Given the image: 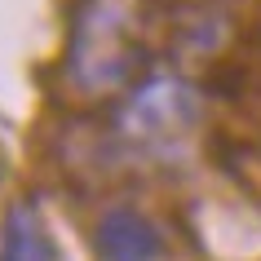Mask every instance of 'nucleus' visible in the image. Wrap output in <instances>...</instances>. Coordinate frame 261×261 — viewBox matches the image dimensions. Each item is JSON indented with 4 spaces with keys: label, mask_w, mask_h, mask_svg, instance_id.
<instances>
[{
    "label": "nucleus",
    "mask_w": 261,
    "mask_h": 261,
    "mask_svg": "<svg viewBox=\"0 0 261 261\" xmlns=\"http://www.w3.org/2000/svg\"><path fill=\"white\" fill-rule=\"evenodd\" d=\"M0 261H54V244L36 204H14L0 230Z\"/></svg>",
    "instance_id": "3"
},
{
    "label": "nucleus",
    "mask_w": 261,
    "mask_h": 261,
    "mask_svg": "<svg viewBox=\"0 0 261 261\" xmlns=\"http://www.w3.org/2000/svg\"><path fill=\"white\" fill-rule=\"evenodd\" d=\"M195 115H199V97H195L186 84L155 80V84H146V89L133 97L124 124H128V133L142 138V142H168V138H177V133H186L195 124Z\"/></svg>",
    "instance_id": "1"
},
{
    "label": "nucleus",
    "mask_w": 261,
    "mask_h": 261,
    "mask_svg": "<svg viewBox=\"0 0 261 261\" xmlns=\"http://www.w3.org/2000/svg\"><path fill=\"white\" fill-rule=\"evenodd\" d=\"M164 239L155 230V221H146L133 208H111L97 221V257L102 261H160Z\"/></svg>",
    "instance_id": "2"
}]
</instances>
